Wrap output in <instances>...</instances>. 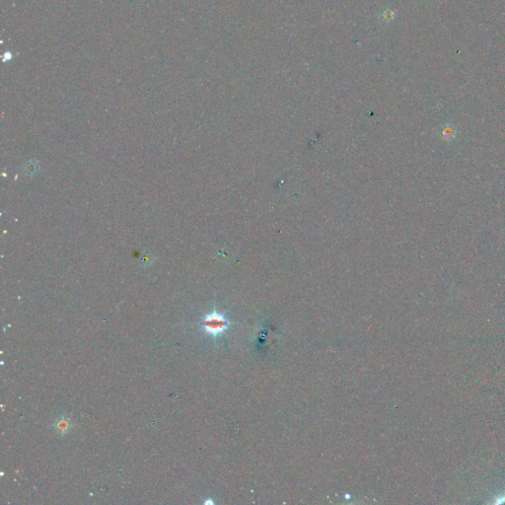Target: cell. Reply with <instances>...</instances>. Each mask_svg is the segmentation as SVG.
<instances>
[{
	"mask_svg": "<svg viewBox=\"0 0 505 505\" xmlns=\"http://www.w3.org/2000/svg\"><path fill=\"white\" fill-rule=\"evenodd\" d=\"M198 325L202 333L212 338L214 346H217V340L227 333L232 322L223 312L218 311L214 306L209 313L201 317Z\"/></svg>",
	"mask_w": 505,
	"mask_h": 505,
	"instance_id": "1",
	"label": "cell"
},
{
	"mask_svg": "<svg viewBox=\"0 0 505 505\" xmlns=\"http://www.w3.org/2000/svg\"><path fill=\"white\" fill-rule=\"evenodd\" d=\"M71 428H72V421L69 417L61 416L56 419L55 424H54V429L60 435H65V434L69 433Z\"/></svg>",
	"mask_w": 505,
	"mask_h": 505,
	"instance_id": "2",
	"label": "cell"
},
{
	"mask_svg": "<svg viewBox=\"0 0 505 505\" xmlns=\"http://www.w3.org/2000/svg\"><path fill=\"white\" fill-rule=\"evenodd\" d=\"M397 17V10L391 8V7H385L383 8L380 13L378 14V19L381 21V23L384 24H391L394 22V20Z\"/></svg>",
	"mask_w": 505,
	"mask_h": 505,
	"instance_id": "3",
	"label": "cell"
}]
</instances>
